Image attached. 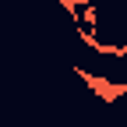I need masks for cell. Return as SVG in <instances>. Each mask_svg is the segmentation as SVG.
<instances>
[{
	"instance_id": "1",
	"label": "cell",
	"mask_w": 127,
	"mask_h": 127,
	"mask_svg": "<svg viewBox=\"0 0 127 127\" xmlns=\"http://www.w3.org/2000/svg\"><path fill=\"white\" fill-rule=\"evenodd\" d=\"M74 74L78 78H81V81L95 92V95H99V99H106V102H117L120 99V95H117V85L113 81H109V78H99V74H88V71H81V67H74Z\"/></svg>"
},
{
	"instance_id": "2",
	"label": "cell",
	"mask_w": 127,
	"mask_h": 127,
	"mask_svg": "<svg viewBox=\"0 0 127 127\" xmlns=\"http://www.w3.org/2000/svg\"><path fill=\"white\" fill-rule=\"evenodd\" d=\"M60 7H64V11H67V14H71V18H74V21H81V18H78V4H74V0H60Z\"/></svg>"
}]
</instances>
